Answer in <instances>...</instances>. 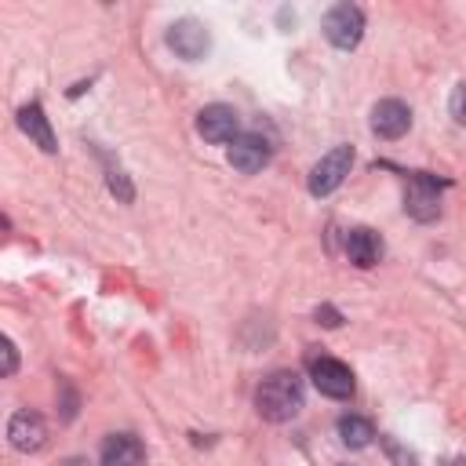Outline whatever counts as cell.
<instances>
[{
    "instance_id": "2",
    "label": "cell",
    "mask_w": 466,
    "mask_h": 466,
    "mask_svg": "<svg viewBox=\"0 0 466 466\" xmlns=\"http://www.w3.org/2000/svg\"><path fill=\"white\" fill-rule=\"evenodd\" d=\"M441 189H444V182H437L426 171H415L408 178V189H404V211L415 222H433L441 215Z\"/></svg>"
},
{
    "instance_id": "16",
    "label": "cell",
    "mask_w": 466,
    "mask_h": 466,
    "mask_svg": "<svg viewBox=\"0 0 466 466\" xmlns=\"http://www.w3.org/2000/svg\"><path fill=\"white\" fill-rule=\"evenodd\" d=\"M317 324H324V328H339V324H342V313H339L335 306H320V309H317Z\"/></svg>"
},
{
    "instance_id": "8",
    "label": "cell",
    "mask_w": 466,
    "mask_h": 466,
    "mask_svg": "<svg viewBox=\"0 0 466 466\" xmlns=\"http://www.w3.org/2000/svg\"><path fill=\"white\" fill-rule=\"evenodd\" d=\"M7 441L15 451H40L47 444V422L40 411H15L7 422Z\"/></svg>"
},
{
    "instance_id": "21",
    "label": "cell",
    "mask_w": 466,
    "mask_h": 466,
    "mask_svg": "<svg viewBox=\"0 0 466 466\" xmlns=\"http://www.w3.org/2000/svg\"><path fill=\"white\" fill-rule=\"evenodd\" d=\"M346 466H350V462H346Z\"/></svg>"
},
{
    "instance_id": "10",
    "label": "cell",
    "mask_w": 466,
    "mask_h": 466,
    "mask_svg": "<svg viewBox=\"0 0 466 466\" xmlns=\"http://www.w3.org/2000/svg\"><path fill=\"white\" fill-rule=\"evenodd\" d=\"M411 127V109L400 98H382L371 109V131L379 138H400Z\"/></svg>"
},
{
    "instance_id": "18",
    "label": "cell",
    "mask_w": 466,
    "mask_h": 466,
    "mask_svg": "<svg viewBox=\"0 0 466 466\" xmlns=\"http://www.w3.org/2000/svg\"><path fill=\"white\" fill-rule=\"evenodd\" d=\"M451 116L462 124V84L455 87V95H451Z\"/></svg>"
},
{
    "instance_id": "15",
    "label": "cell",
    "mask_w": 466,
    "mask_h": 466,
    "mask_svg": "<svg viewBox=\"0 0 466 466\" xmlns=\"http://www.w3.org/2000/svg\"><path fill=\"white\" fill-rule=\"evenodd\" d=\"M15 371H18V350H15V342L7 335H0V379L15 375Z\"/></svg>"
},
{
    "instance_id": "17",
    "label": "cell",
    "mask_w": 466,
    "mask_h": 466,
    "mask_svg": "<svg viewBox=\"0 0 466 466\" xmlns=\"http://www.w3.org/2000/svg\"><path fill=\"white\" fill-rule=\"evenodd\" d=\"M109 189H113V193H120V200H131V186L124 182V175H120V171H109Z\"/></svg>"
},
{
    "instance_id": "4",
    "label": "cell",
    "mask_w": 466,
    "mask_h": 466,
    "mask_svg": "<svg viewBox=\"0 0 466 466\" xmlns=\"http://www.w3.org/2000/svg\"><path fill=\"white\" fill-rule=\"evenodd\" d=\"M350 167H353V146H335L331 153H324L313 164V171H309V193L313 197L335 193L342 186V178L350 175Z\"/></svg>"
},
{
    "instance_id": "9",
    "label": "cell",
    "mask_w": 466,
    "mask_h": 466,
    "mask_svg": "<svg viewBox=\"0 0 466 466\" xmlns=\"http://www.w3.org/2000/svg\"><path fill=\"white\" fill-rule=\"evenodd\" d=\"M269 157H273V146H269L262 135H255V131L237 135L233 146H229V164H233L240 175H255V171H262V167L269 164Z\"/></svg>"
},
{
    "instance_id": "5",
    "label": "cell",
    "mask_w": 466,
    "mask_h": 466,
    "mask_svg": "<svg viewBox=\"0 0 466 466\" xmlns=\"http://www.w3.org/2000/svg\"><path fill=\"white\" fill-rule=\"evenodd\" d=\"M309 375H313V386L324 393V397H331V400H346V397H353V371L342 364V360H335V357H317L313 364H309Z\"/></svg>"
},
{
    "instance_id": "1",
    "label": "cell",
    "mask_w": 466,
    "mask_h": 466,
    "mask_svg": "<svg viewBox=\"0 0 466 466\" xmlns=\"http://www.w3.org/2000/svg\"><path fill=\"white\" fill-rule=\"evenodd\" d=\"M255 408L269 422H288L302 411V379L295 371H273L255 393Z\"/></svg>"
},
{
    "instance_id": "7",
    "label": "cell",
    "mask_w": 466,
    "mask_h": 466,
    "mask_svg": "<svg viewBox=\"0 0 466 466\" xmlns=\"http://www.w3.org/2000/svg\"><path fill=\"white\" fill-rule=\"evenodd\" d=\"M197 131H200L208 142L222 146V142H233V138L240 135V116H237L233 106L215 102V106H204V109H200V116H197Z\"/></svg>"
},
{
    "instance_id": "13",
    "label": "cell",
    "mask_w": 466,
    "mask_h": 466,
    "mask_svg": "<svg viewBox=\"0 0 466 466\" xmlns=\"http://www.w3.org/2000/svg\"><path fill=\"white\" fill-rule=\"evenodd\" d=\"M346 255H350V262H353V266L371 269V266L382 258V240H379V233H375V229H368V226L350 229V237H346Z\"/></svg>"
},
{
    "instance_id": "19",
    "label": "cell",
    "mask_w": 466,
    "mask_h": 466,
    "mask_svg": "<svg viewBox=\"0 0 466 466\" xmlns=\"http://www.w3.org/2000/svg\"><path fill=\"white\" fill-rule=\"evenodd\" d=\"M62 466H87V459H80V455H73V459H66Z\"/></svg>"
},
{
    "instance_id": "11",
    "label": "cell",
    "mask_w": 466,
    "mask_h": 466,
    "mask_svg": "<svg viewBox=\"0 0 466 466\" xmlns=\"http://www.w3.org/2000/svg\"><path fill=\"white\" fill-rule=\"evenodd\" d=\"M18 127H22V135H25L33 146H40L44 153H55V149H58L55 131H51V120H47V113H44L40 102H29V106L18 109Z\"/></svg>"
},
{
    "instance_id": "14",
    "label": "cell",
    "mask_w": 466,
    "mask_h": 466,
    "mask_svg": "<svg viewBox=\"0 0 466 466\" xmlns=\"http://www.w3.org/2000/svg\"><path fill=\"white\" fill-rule=\"evenodd\" d=\"M339 437H342V444H350V448H368L371 437H375V426H371L368 419H360V415H342V419H339Z\"/></svg>"
},
{
    "instance_id": "3",
    "label": "cell",
    "mask_w": 466,
    "mask_h": 466,
    "mask_svg": "<svg viewBox=\"0 0 466 466\" xmlns=\"http://www.w3.org/2000/svg\"><path fill=\"white\" fill-rule=\"evenodd\" d=\"M324 36L339 47V51H353L364 36V11L357 4H335L324 15Z\"/></svg>"
},
{
    "instance_id": "20",
    "label": "cell",
    "mask_w": 466,
    "mask_h": 466,
    "mask_svg": "<svg viewBox=\"0 0 466 466\" xmlns=\"http://www.w3.org/2000/svg\"><path fill=\"white\" fill-rule=\"evenodd\" d=\"M7 229H11V222H7L4 215H0V233H7Z\"/></svg>"
},
{
    "instance_id": "12",
    "label": "cell",
    "mask_w": 466,
    "mask_h": 466,
    "mask_svg": "<svg viewBox=\"0 0 466 466\" xmlns=\"http://www.w3.org/2000/svg\"><path fill=\"white\" fill-rule=\"evenodd\" d=\"M102 466H142L146 459V448L135 433H109L102 441Z\"/></svg>"
},
{
    "instance_id": "6",
    "label": "cell",
    "mask_w": 466,
    "mask_h": 466,
    "mask_svg": "<svg viewBox=\"0 0 466 466\" xmlns=\"http://www.w3.org/2000/svg\"><path fill=\"white\" fill-rule=\"evenodd\" d=\"M208 44H211V36H208V29H204L197 18H178V22L167 25V47H171L178 58H186V62L204 58Z\"/></svg>"
}]
</instances>
